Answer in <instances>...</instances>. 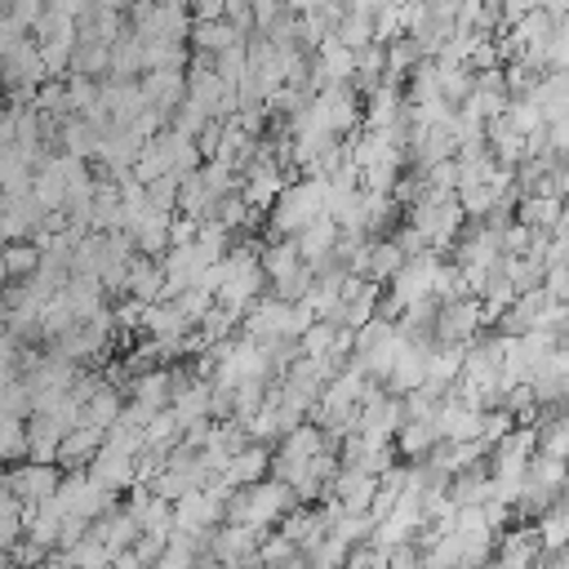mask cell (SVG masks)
Segmentation results:
<instances>
[{
    "mask_svg": "<svg viewBox=\"0 0 569 569\" xmlns=\"http://www.w3.org/2000/svg\"><path fill=\"white\" fill-rule=\"evenodd\" d=\"M293 511V489L284 480H253L244 489H231L227 498V520L231 525H249V529H267V525H280L284 516Z\"/></svg>",
    "mask_w": 569,
    "mask_h": 569,
    "instance_id": "6da1fadb",
    "label": "cell"
},
{
    "mask_svg": "<svg viewBox=\"0 0 569 569\" xmlns=\"http://www.w3.org/2000/svg\"><path fill=\"white\" fill-rule=\"evenodd\" d=\"M325 196H329V178H302L293 187H284L276 200H271V227L280 236H298L307 222H316L325 213Z\"/></svg>",
    "mask_w": 569,
    "mask_h": 569,
    "instance_id": "7a4b0ae2",
    "label": "cell"
},
{
    "mask_svg": "<svg viewBox=\"0 0 569 569\" xmlns=\"http://www.w3.org/2000/svg\"><path fill=\"white\" fill-rule=\"evenodd\" d=\"M462 204H458V196H445V200H422L418 209H413V231L422 236V244H449L453 236H458V227H462Z\"/></svg>",
    "mask_w": 569,
    "mask_h": 569,
    "instance_id": "3957f363",
    "label": "cell"
},
{
    "mask_svg": "<svg viewBox=\"0 0 569 569\" xmlns=\"http://www.w3.org/2000/svg\"><path fill=\"white\" fill-rule=\"evenodd\" d=\"M4 485H9V493L18 498V502H27V507H40L44 498H53V489H58V471L49 467V462H22V467H13L9 476H4Z\"/></svg>",
    "mask_w": 569,
    "mask_h": 569,
    "instance_id": "277c9868",
    "label": "cell"
},
{
    "mask_svg": "<svg viewBox=\"0 0 569 569\" xmlns=\"http://www.w3.org/2000/svg\"><path fill=\"white\" fill-rule=\"evenodd\" d=\"M271 471V453H267V445H244V449H236L231 458H227V467L218 471V480H227L231 489H244V485H253V480H262Z\"/></svg>",
    "mask_w": 569,
    "mask_h": 569,
    "instance_id": "5b68a950",
    "label": "cell"
},
{
    "mask_svg": "<svg viewBox=\"0 0 569 569\" xmlns=\"http://www.w3.org/2000/svg\"><path fill=\"white\" fill-rule=\"evenodd\" d=\"M329 485H333V498H338L342 511H369V502H373V493H378V476H369V471H360V467L333 471Z\"/></svg>",
    "mask_w": 569,
    "mask_h": 569,
    "instance_id": "8992f818",
    "label": "cell"
},
{
    "mask_svg": "<svg viewBox=\"0 0 569 569\" xmlns=\"http://www.w3.org/2000/svg\"><path fill=\"white\" fill-rule=\"evenodd\" d=\"M138 533H142V529H138L133 511H102V516L93 520V538H98V542L111 551V560H116L120 551H129Z\"/></svg>",
    "mask_w": 569,
    "mask_h": 569,
    "instance_id": "52a82bcc",
    "label": "cell"
},
{
    "mask_svg": "<svg viewBox=\"0 0 569 569\" xmlns=\"http://www.w3.org/2000/svg\"><path fill=\"white\" fill-rule=\"evenodd\" d=\"M405 267V249L396 244V240H373V244H365V262H360V276L365 280H391L396 271Z\"/></svg>",
    "mask_w": 569,
    "mask_h": 569,
    "instance_id": "ba28073f",
    "label": "cell"
},
{
    "mask_svg": "<svg viewBox=\"0 0 569 569\" xmlns=\"http://www.w3.org/2000/svg\"><path fill=\"white\" fill-rule=\"evenodd\" d=\"M560 213H565V200L551 196V191H533V196L520 200V222L533 227V231H556Z\"/></svg>",
    "mask_w": 569,
    "mask_h": 569,
    "instance_id": "9c48e42d",
    "label": "cell"
},
{
    "mask_svg": "<svg viewBox=\"0 0 569 569\" xmlns=\"http://www.w3.org/2000/svg\"><path fill=\"white\" fill-rule=\"evenodd\" d=\"M191 40H196V49H204V53H222V49H231V44L240 40V31H236L227 18H196V22H191Z\"/></svg>",
    "mask_w": 569,
    "mask_h": 569,
    "instance_id": "30bf717a",
    "label": "cell"
},
{
    "mask_svg": "<svg viewBox=\"0 0 569 569\" xmlns=\"http://www.w3.org/2000/svg\"><path fill=\"white\" fill-rule=\"evenodd\" d=\"M538 453L569 462V409H560L551 422H538Z\"/></svg>",
    "mask_w": 569,
    "mask_h": 569,
    "instance_id": "8fae6325",
    "label": "cell"
},
{
    "mask_svg": "<svg viewBox=\"0 0 569 569\" xmlns=\"http://www.w3.org/2000/svg\"><path fill=\"white\" fill-rule=\"evenodd\" d=\"M258 262H262V271H267V284H271V280H280V276H289L293 267H302L293 236H284V240H276L271 249H262V253H258Z\"/></svg>",
    "mask_w": 569,
    "mask_h": 569,
    "instance_id": "7c38bea8",
    "label": "cell"
},
{
    "mask_svg": "<svg viewBox=\"0 0 569 569\" xmlns=\"http://www.w3.org/2000/svg\"><path fill=\"white\" fill-rule=\"evenodd\" d=\"M40 258H44V253H40L36 240H9V244L0 249V262H4L9 276H36Z\"/></svg>",
    "mask_w": 569,
    "mask_h": 569,
    "instance_id": "4fadbf2b",
    "label": "cell"
},
{
    "mask_svg": "<svg viewBox=\"0 0 569 569\" xmlns=\"http://www.w3.org/2000/svg\"><path fill=\"white\" fill-rule=\"evenodd\" d=\"M27 453V427L9 413H0V462H13Z\"/></svg>",
    "mask_w": 569,
    "mask_h": 569,
    "instance_id": "5bb4252c",
    "label": "cell"
},
{
    "mask_svg": "<svg viewBox=\"0 0 569 569\" xmlns=\"http://www.w3.org/2000/svg\"><path fill=\"white\" fill-rule=\"evenodd\" d=\"M422 565V551L413 542H396L382 551V569H418Z\"/></svg>",
    "mask_w": 569,
    "mask_h": 569,
    "instance_id": "9a60e30c",
    "label": "cell"
},
{
    "mask_svg": "<svg viewBox=\"0 0 569 569\" xmlns=\"http://www.w3.org/2000/svg\"><path fill=\"white\" fill-rule=\"evenodd\" d=\"M222 18H227L240 36L258 27V18H253V4H249V0H222Z\"/></svg>",
    "mask_w": 569,
    "mask_h": 569,
    "instance_id": "2e32d148",
    "label": "cell"
},
{
    "mask_svg": "<svg viewBox=\"0 0 569 569\" xmlns=\"http://www.w3.org/2000/svg\"><path fill=\"white\" fill-rule=\"evenodd\" d=\"M49 9H53V13L76 18V13H84V0H49Z\"/></svg>",
    "mask_w": 569,
    "mask_h": 569,
    "instance_id": "e0dca14e",
    "label": "cell"
},
{
    "mask_svg": "<svg viewBox=\"0 0 569 569\" xmlns=\"http://www.w3.org/2000/svg\"><path fill=\"white\" fill-rule=\"evenodd\" d=\"M9 498H13V493H9V485H4V476H0V507H4Z\"/></svg>",
    "mask_w": 569,
    "mask_h": 569,
    "instance_id": "ac0fdd59",
    "label": "cell"
}]
</instances>
